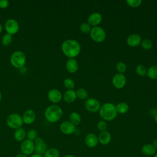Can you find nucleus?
<instances>
[{"mask_svg": "<svg viewBox=\"0 0 157 157\" xmlns=\"http://www.w3.org/2000/svg\"><path fill=\"white\" fill-rule=\"evenodd\" d=\"M61 50L64 55L69 58H74L77 56L81 51L79 42L74 39H67L61 44Z\"/></svg>", "mask_w": 157, "mask_h": 157, "instance_id": "obj_1", "label": "nucleus"}, {"mask_svg": "<svg viewBox=\"0 0 157 157\" xmlns=\"http://www.w3.org/2000/svg\"><path fill=\"white\" fill-rule=\"evenodd\" d=\"M99 112L100 117L105 121L114 120L118 114L116 106L110 102H106L101 105Z\"/></svg>", "mask_w": 157, "mask_h": 157, "instance_id": "obj_2", "label": "nucleus"}, {"mask_svg": "<svg viewBox=\"0 0 157 157\" xmlns=\"http://www.w3.org/2000/svg\"><path fill=\"white\" fill-rule=\"evenodd\" d=\"M63 115V110L58 105L53 104L48 106L44 112L46 120L50 123L57 122Z\"/></svg>", "mask_w": 157, "mask_h": 157, "instance_id": "obj_3", "label": "nucleus"}, {"mask_svg": "<svg viewBox=\"0 0 157 157\" xmlns=\"http://www.w3.org/2000/svg\"><path fill=\"white\" fill-rule=\"evenodd\" d=\"M26 57L21 51L17 50L12 53L10 56V61L11 64L15 68H22L26 64Z\"/></svg>", "mask_w": 157, "mask_h": 157, "instance_id": "obj_4", "label": "nucleus"}, {"mask_svg": "<svg viewBox=\"0 0 157 157\" xmlns=\"http://www.w3.org/2000/svg\"><path fill=\"white\" fill-rule=\"evenodd\" d=\"M6 123L10 128L16 130L21 128L23 124L22 117L17 113H11L7 117L6 119Z\"/></svg>", "mask_w": 157, "mask_h": 157, "instance_id": "obj_5", "label": "nucleus"}, {"mask_svg": "<svg viewBox=\"0 0 157 157\" xmlns=\"http://www.w3.org/2000/svg\"><path fill=\"white\" fill-rule=\"evenodd\" d=\"M91 39L96 42H102L106 37V33L105 30L101 26L93 27L90 33Z\"/></svg>", "mask_w": 157, "mask_h": 157, "instance_id": "obj_6", "label": "nucleus"}, {"mask_svg": "<svg viewBox=\"0 0 157 157\" xmlns=\"http://www.w3.org/2000/svg\"><path fill=\"white\" fill-rule=\"evenodd\" d=\"M21 153L26 155V156H30L33 155L35 150V145L34 141L29 139H25L21 142L20 144Z\"/></svg>", "mask_w": 157, "mask_h": 157, "instance_id": "obj_7", "label": "nucleus"}, {"mask_svg": "<svg viewBox=\"0 0 157 157\" xmlns=\"http://www.w3.org/2000/svg\"><path fill=\"white\" fill-rule=\"evenodd\" d=\"M20 29L18 23L14 19L10 18L7 20L5 23V29L7 34L13 35L17 34Z\"/></svg>", "mask_w": 157, "mask_h": 157, "instance_id": "obj_8", "label": "nucleus"}, {"mask_svg": "<svg viewBox=\"0 0 157 157\" xmlns=\"http://www.w3.org/2000/svg\"><path fill=\"white\" fill-rule=\"evenodd\" d=\"M85 108L90 112L94 113L99 111L101 104L100 102L94 98H88L86 100L85 104Z\"/></svg>", "mask_w": 157, "mask_h": 157, "instance_id": "obj_9", "label": "nucleus"}, {"mask_svg": "<svg viewBox=\"0 0 157 157\" xmlns=\"http://www.w3.org/2000/svg\"><path fill=\"white\" fill-rule=\"evenodd\" d=\"M112 84L117 89L123 88L126 83V78L123 74H115L112 78Z\"/></svg>", "mask_w": 157, "mask_h": 157, "instance_id": "obj_10", "label": "nucleus"}, {"mask_svg": "<svg viewBox=\"0 0 157 157\" xmlns=\"http://www.w3.org/2000/svg\"><path fill=\"white\" fill-rule=\"evenodd\" d=\"M35 145L34 151L37 154L44 155L46 150L48 149V146L47 144L44 142L42 137H37L34 141Z\"/></svg>", "mask_w": 157, "mask_h": 157, "instance_id": "obj_11", "label": "nucleus"}, {"mask_svg": "<svg viewBox=\"0 0 157 157\" xmlns=\"http://www.w3.org/2000/svg\"><path fill=\"white\" fill-rule=\"evenodd\" d=\"M75 126L70 121H64L60 124L59 129L61 132L66 135H71L74 133L75 131Z\"/></svg>", "mask_w": 157, "mask_h": 157, "instance_id": "obj_12", "label": "nucleus"}, {"mask_svg": "<svg viewBox=\"0 0 157 157\" xmlns=\"http://www.w3.org/2000/svg\"><path fill=\"white\" fill-rule=\"evenodd\" d=\"M47 98L50 101L53 103L59 102L62 98L63 95L60 91L57 89H51L49 90L47 94Z\"/></svg>", "mask_w": 157, "mask_h": 157, "instance_id": "obj_13", "label": "nucleus"}, {"mask_svg": "<svg viewBox=\"0 0 157 157\" xmlns=\"http://www.w3.org/2000/svg\"><path fill=\"white\" fill-rule=\"evenodd\" d=\"M102 15L99 12H93L88 18V23L91 26H98L102 21Z\"/></svg>", "mask_w": 157, "mask_h": 157, "instance_id": "obj_14", "label": "nucleus"}, {"mask_svg": "<svg viewBox=\"0 0 157 157\" xmlns=\"http://www.w3.org/2000/svg\"><path fill=\"white\" fill-rule=\"evenodd\" d=\"M21 117L23 123L26 124H31L33 123L36 120V113L34 111L31 109L26 110Z\"/></svg>", "mask_w": 157, "mask_h": 157, "instance_id": "obj_15", "label": "nucleus"}, {"mask_svg": "<svg viewBox=\"0 0 157 157\" xmlns=\"http://www.w3.org/2000/svg\"><path fill=\"white\" fill-rule=\"evenodd\" d=\"M142 38L141 36L136 33L130 34L126 39V42L130 47H135L139 45L141 43Z\"/></svg>", "mask_w": 157, "mask_h": 157, "instance_id": "obj_16", "label": "nucleus"}, {"mask_svg": "<svg viewBox=\"0 0 157 157\" xmlns=\"http://www.w3.org/2000/svg\"><path fill=\"white\" fill-rule=\"evenodd\" d=\"M84 142L85 145L90 148H94L96 147L99 142L98 136L93 133L88 134L85 137Z\"/></svg>", "mask_w": 157, "mask_h": 157, "instance_id": "obj_17", "label": "nucleus"}, {"mask_svg": "<svg viewBox=\"0 0 157 157\" xmlns=\"http://www.w3.org/2000/svg\"><path fill=\"white\" fill-rule=\"evenodd\" d=\"M98 142L101 144L103 145H105L109 144L110 142L112 136L110 133L109 131H104L101 132L99 134L98 136Z\"/></svg>", "mask_w": 157, "mask_h": 157, "instance_id": "obj_18", "label": "nucleus"}, {"mask_svg": "<svg viewBox=\"0 0 157 157\" xmlns=\"http://www.w3.org/2000/svg\"><path fill=\"white\" fill-rule=\"evenodd\" d=\"M66 68L70 73H75L78 69L77 61L74 58H69L66 63Z\"/></svg>", "mask_w": 157, "mask_h": 157, "instance_id": "obj_19", "label": "nucleus"}, {"mask_svg": "<svg viewBox=\"0 0 157 157\" xmlns=\"http://www.w3.org/2000/svg\"><path fill=\"white\" fill-rule=\"evenodd\" d=\"M141 151L145 156H153L156 153V149L153 146L152 144H146L142 147Z\"/></svg>", "mask_w": 157, "mask_h": 157, "instance_id": "obj_20", "label": "nucleus"}, {"mask_svg": "<svg viewBox=\"0 0 157 157\" xmlns=\"http://www.w3.org/2000/svg\"><path fill=\"white\" fill-rule=\"evenodd\" d=\"M76 91L74 90H67L63 95V99L67 103H72L77 99Z\"/></svg>", "mask_w": 157, "mask_h": 157, "instance_id": "obj_21", "label": "nucleus"}, {"mask_svg": "<svg viewBox=\"0 0 157 157\" xmlns=\"http://www.w3.org/2000/svg\"><path fill=\"white\" fill-rule=\"evenodd\" d=\"M26 137V132L25 129L20 128L16 129L13 134V137L17 142H22Z\"/></svg>", "mask_w": 157, "mask_h": 157, "instance_id": "obj_22", "label": "nucleus"}, {"mask_svg": "<svg viewBox=\"0 0 157 157\" xmlns=\"http://www.w3.org/2000/svg\"><path fill=\"white\" fill-rule=\"evenodd\" d=\"M116 109L117 113L124 114L126 113L129 110V105L124 102H120L118 103L116 105Z\"/></svg>", "mask_w": 157, "mask_h": 157, "instance_id": "obj_23", "label": "nucleus"}, {"mask_svg": "<svg viewBox=\"0 0 157 157\" xmlns=\"http://www.w3.org/2000/svg\"><path fill=\"white\" fill-rule=\"evenodd\" d=\"M81 116L76 112H73L69 115V121L75 126L78 125L81 123Z\"/></svg>", "mask_w": 157, "mask_h": 157, "instance_id": "obj_24", "label": "nucleus"}, {"mask_svg": "<svg viewBox=\"0 0 157 157\" xmlns=\"http://www.w3.org/2000/svg\"><path fill=\"white\" fill-rule=\"evenodd\" d=\"M43 156L44 157H59V151L58 148L55 147L48 148Z\"/></svg>", "mask_w": 157, "mask_h": 157, "instance_id": "obj_25", "label": "nucleus"}, {"mask_svg": "<svg viewBox=\"0 0 157 157\" xmlns=\"http://www.w3.org/2000/svg\"><path fill=\"white\" fill-rule=\"evenodd\" d=\"M147 76L152 80L157 79V65H153L147 69Z\"/></svg>", "mask_w": 157, "mask_h": 157, "instance_id": "obj_26", "label": "nucleus"}, {"mask_svg": "<svg viewBox=\"0 0 157 157\" xmlns=\"http://www.w3.org/2000/svg\"><path fill=\"white\" fill-rule=\"evenodd\" d=\"M77 97L82 100L86 99L88 96V91L83 88H78L76 91Z\"/></svg>", "mask_w": 157, "mask_h": 157, "instance_id": "obj_27", "label": "nucleus"}, {"mask_svg": "<svg viewBox=\"0 0 157 157\" xmlns=\"http://www.w3.org/2000/svg\"><path fill=\"white\" fill-rule=\"evenodd\" d=\"M12 39H13L12 36L6 33L4 34L2 37V44L4 46H9L12 44Z\"/></svg>", "mask_w": 157, "mask_h": 157, "instance_id": "obj_28", "label": "nucleus"}, {"mask_svg": "<svg viewBox=\"0 0 157 157\" xmlns=\"http://www.w3.org/2000/svg\"><path fill=\"white\" fill-rule=\"evenodd\" d=\"M136 72L140 76H145L147 75V69L145 66L142 64H139L136 67Z\"/></svg>", "mask_w": 157, "mask_h": 157, "instance_id": "obj_29", "label": "nucleus"}, {"mask_svg": "<svg viewBox=\"0 0 157 157\" xmlns=\"http://www.w3.org/2000/svg\"><path fill=\"white\" fill-rule=\"evenodd\" d=\"M63 85L67 90H73L75 87V83L74 80L70 78H66L63 81Z\"/></svg>", "mask_w": 157, "mask_h": 157, "instance_id": "obj_30", "label": "nucleus"}, {"mask_svg": "<svg viewBox=\"0 0 157 157\" xmlns=\"http://www.w3.org/2000/svg\"><path fill=\"white\" fill-rule=\"evenodd\" d=\"M141 47L145 50H150L153 47V42L150 39H145L141 41Z\"/></svg>", "mask_w": 157, "mask_h": 157, "instance_id": "obj_31", "label": "nucleus"}, {"mask_svg": "<svg viewBox=\"0 0 157 157\" xmlns=\"http://www.w3.org/2000/svg\"><path fill=\"white\" fill-rule=\"evenodd\" d=\"M26 137L28 139L31 140L32 141H34L35 139L38 137L37 132L35 129H31L26 132Z\"/></svg>", "mask_w": 157, "mask_h": 157, "instance_id": "obj_32", "label": "nucleus"}, {"mask_svg": "<svg viewBox=\"0 0 157 157\" xmlns=\"http://www.w3.org/2000/svg\"><path fill=\"white\" fill-rule=\"evenodd\" d=\"M91 29V27L88 23H83L80 26V31L84 34L90 33Z\"/></svg>", "mask_w": 157, "mask_h": 157, "instance_id": "obj_33", "label": "nucleus"}, {"mask_svg": "<svg viewBox=\"0 0 157 157\" xmlns=\"http://www.w3.org/2000/svg\"><path fill=\"white\" fill-rule=\"evenodd\" d=\"M116 69L118 72V73L123 74L126 71V65L123 61L118 62L116 64Z\"/></svg>", "mask_w": 157, "mask_h": 157, "instance_id": "obj_34", "label": "nucleus"}, {"mask_svg": "<svg viewBox=\"0 0 157 157\" xmlns=\"http://www.w3.org/2000/svg\"><path fill=\"white\" fill-rule=\"evenodd\" d=\"M142 0H127L126 1V3L127 4L133 8L135 7H137L139 6H140L142 4Z\"/></svg>", "mask_w": 157, "mask_h": 157, "instance_id": "obj_35", "label": "nucleus"}, {"mask_svg": "<svg viewBox=\"0 0 157 157\" xmlns=\"http://www.w3.org/2000/svg\"><path fill=\"white\" fill-rule=\"evenodd\" d=\"M97 128L98 130H99L101 132L106 131L107 128V123L104 120H100L98 121L97 124Z\"/></svg>", "mask_w": 157, "mask_h": 157, "instance_id": "obj_36", "label": "nucleus"}, {"mask_svg": "<svg viewBox=\"0 0 157 157\" xmlns=\"http://www.w3.org/2000/svg\"><path fill=\"white\" fill-rule=\"evenodd\" d=\"M9 2L7 0H0V8L6 9L9 6Z\"/></svg>", "mask_w": 157, "mask_h": 157, "instance_id": "obj_37", "label": "nucleus"}, {"mask_svg": "<svg viewBox=\"0 0 157 157\" xmlns=\"http://www.w3.org/2000/svg\"><path fill=\"white\" fill-rule=\"evenodd\" d=\"M15 157H28V156L22 153H19L17 154Z\"/></svg>", "mask_w": 157, "mask_h": 157, "instance_id": "obj_38", "label": "nucleus"}, {"mask_svg": "<svg viewBox=\"0 0 157 157\" xmlns=\"http://www.w3.org/2000/svg\"><path fill=\"white\" fill-rule=\"evenodd\" d=\"M29 157H44V156L39 154H37V153H33V155H30Z\"/></svg>", "mask_w": 157, "mask_h": 157, "instance_id": "obj_39", "label": "nucleus"}, {"mask_svg": "<svg viewBox=\"0 0 157 157\" xmlns=\"http://www.w3.org/2000/svg\"><path fill=\"white\" fill-rule=\"evenodd\" d=\"M152 145H153V146L157 150V139H155V140L153 141Z\"/></svg>", "mask_w": 157, "mask_h": 157, "instance_id": "obj_40", "label": "nucleus"}, {"mask_svg": "<svg viewBox=\"0 0 157 157\" xmlns=\"http://www.w3.org/2000/svg\"><path fill=\"white\" fill-rule=\"evenodd\" d=\"M63 157H76V156H74V155H70V154H69V155H66L63 156Z\"/></svg>", "mask_w": 157, "mask_h": 157, "instance_id": "obj_41", "label": "nucleus"}, {"mask_svg": "<svg viewBox=\"0 0 157 157\" xmlns=\"http://www.w3.org/2000/svg\"><path fill=\"white\" fill-rule=\"evenodd\" d=\"M2 25H1V23H0V34L1 33V32H2Z\"/></svg>", "mask_w": 157, "mask_h": 157, "instance_id": "obj_42", "label": "nucleus"}, {"mask_svg": "<svg viewBox=\"0 0 157 157\" xmlns=\"http://www.w3.org/2000/svg\"><path fill=\"white\" fill-rule=\"evenodd\" d=\"M155 121L156 123L157 124V113L155 114Z\"/></svg>", "mask_w": 157, "mask_h": 157, "instance_id": "obj_43", "label": "nucleus"}, {"mask_svg": "<svg viewBox=\"0 0 157 157\" xmlns=\"http://www.w3.org/2000/svg\"><path fill=\"white\" fill-rule=\"evenodd\" d=\"M1 99H2V94H1V93L0 91V101H1Z\"/></svg>", "mask_w": 157, "mask_h": 157, "instance_id": "obj_44", "label": "nucleus"}, {"mask_svg": "<svg viewBox=\"0 0 157 157\" xmlns=\"http://www.w3.org/2000/svg\"><path fill=\"white\" fill-rule=\"evenodd\" d=\"M153 157H157V153H155V154L153 155Z\"/></svg>", "mask_w": 157, "mask_h": 157, "instance_id": "obj_45", "label": "nucleus"}]
</instances>
